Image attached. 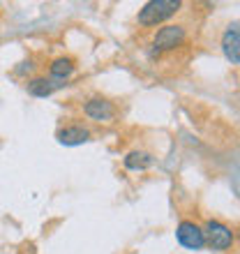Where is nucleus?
I'll return each mask as SVG.
<instances>
[{"label": "nucleus", "mask_w": 240, "mask_h": 254, "mask_svg": "<svg viewBox=\"0 0 240 254\" xmlns=\"http://www.w3.org/2000/svg\"><path fill=\"white\" fill-rule=\"evenodd\" d=\"M90 136L93 134H90V129L83 123H67V125H62L56 132V139L62 146H81V143L90 141Z\"/></svg>", "instance_id": "423d86ee"}, {"label": "nucleus", "mask_w": 240, "mask_h": 254, "mask_svg": "<svg viewBox=\"0 0 240 254\" xmlns=\"http://www.w3.org/2000/svg\"><path fill=\"white\" fill-rule=\"evenodd\" d=\"M182 2L180 0H150L139 9L136 14V23L141 28H155V26H164L169 19H174L180 12Z\"/></svg>", "instance_id": "f257e3e1"}, {"label": "nucleus", "mask_w": 240, "mask_h": 254, "mask_svg": "<svg viewBox=\"0 0 240 254\" xmlns=\"http://www.w3.org/2000/svg\"><path fill=\"white\" fill-rule=\"evenodd\" d=\"M58 88H62V86H58L56 81H51L47 74L30 76V79H28V83H26L28 95H33V97H51Z\"/></svg>", "instance_id": "1a4fd4ad"}, {"label": "nucleus", "mask_w": 240, "mask_h": 254, "mask_svg": "<svg viewBox=\"0 0 240 254\" xmlns=\"http://www.w3.org/2000/svg\"><path fill=\"white\" fill-rule=\"evenodd\" d=\"M222 54L231 65H238L240 63V30L238 23H231V26L224 30L222 35Z\"/></svg>", "instance_id": "6e6552de"}, {"label": "nucleus", "mask_w": 240, "mask_h": 254, "mask_svg": "<svg viewBox=\"0 0 240 254\" xmlns=\"http://www.w3.org/2000/svg\"><path fill=\"white\" fill-rule=\"evenodd\" d=\"M203 229V238H206V248L215 250V252H227L234 248L236 243V231L222 220H206L201 224Z\"/></svg>", "instance_id": "7ed1b4c3"}, {"label": "nucleus", "mask_w": 240, "mask_h": 254, "mask_svg": "<svg viewBox=\"0 0 240 254\" xmlns=\"http://www.w3.org/2000/svg\"><path fill=\"white\" fill-rule=\"evenodd\" d=\"M83 116L95 123H111L118 116V107L102 95H93L83 102Z\"/></svg>", "instance_id": "20e7f679"}, {"label": "nucleus", "mask_w": 240, "mask_h": 254, "mask_svg": "<svg viewBox=\"0 0 240 254\" xmlns=\"http://www.w3.org/2000/svg\"><path fill=\"white\" fill-rule=\"evenodd\" d=\"M122 164H125L127 171H146L155 164V155L148 153V150H129V153L122 157Z\"/></svg>", "instance_id": "9d476101"}, {"label": "nucleus", "mask_w": 240, "mask_h": 254, "mask_svg": "<svg viewBox=\"0 0 240 254\" xmlns=\"http://www.w3.org/2000/svg\"><path fill=\"white\" fill-rule=\"evenodd\" d=\"M185 42H187V28L182 23H164L153 35L150 49H153L155 56L171 54V51H178L180 47H185Z\"/></svg>", "instance_id": "f03ea898"}, {"label": "nucleus", "mask_w": 240, "mask_h": 254, "mask_svg": "<svg viewBox=\"0 0 240 254\" xmlns=\"http://www.w3.org/2000/svg\"><path fill=\"white\" fill-rule=\"evenodd\" d=\"M74 72H76V63L69 56H58L49 65V79L56 81L58 86H67V81L72 79Z\"/></svg>", "instance_id": "0eeeda50"}, {"label": "nucleus", "mask_w": 240, "mask_h": 254, "mask_svg": "<svg viewBox=\"0 0 240 254\" xmlns=\"http://www.w3.org/2000/svg\"><path fill=\"white\" fill-rule=\"evenodd\" d=\"M176 241L185 250H203L206 248V238H203V229L199 222L194 220H180L176 227Z\"/></svg>", "instance_id": "39448f33"}]
</instances>
